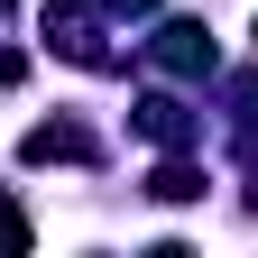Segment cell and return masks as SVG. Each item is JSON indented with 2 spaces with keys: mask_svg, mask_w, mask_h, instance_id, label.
<instances>
[{
  "mask_svg": "<svg viewBox=\"0 0 258 258\" xmlns=\"http://www.w3.org/2000/svg\"><path fill=\"white\" fill-rule=\"evenodd\" d=\"M231 102H240V148L258 157V83H240V92H231Z\"/></svg>",
  "mask_w": 258,
  "mask_h": 258,
  "instance_id": "cell-7",
  "label": "cell"
},
{
  "mask_svg": "<svg viewBox=\"0 0 258 258\" xmlns=\"http://www.w3.org/2000/svg\"><path fill=\"white\" fill-rule=\"evenodd\" d=\"M19 157H28V166H83V157H92V139H83L74 120H37V129L19 139Z\"/></svg>",
  "mask_w": 258,
  "mask_h": 258,
  "instance_id": "cell-3",
  "label": "cell"
},
{
  "mask_svg": "<svg viewBox=\"0 0 258 258\" xmlns=\"http://www.w3.org/2000/svg\"><path fill=\"white\" fill-rule=\"evenodd\" d=\"M148 194H157V203H194V194H203V175H194L184 157H166V166L148 175Z\"/></svg>",
  "mask_w": 258,
  "mask_h": 258,
  "instance_id": "cell-5",
  "label": "cell"
},
{
  "mask_svg": "<svg viewBox=\"0 0 258 258\" xmlns=\"http://www.w3.org/2000/svg\"><path fill=\"white\" fill-rule=\"evenodd\" d=\"M0 10H10V0H0Z\"/></svg>",
  "mask_w": 258,
  "mask_h": 258,
  "instance_id": "cell-9",
  "label": "cell"
},
{
  "mask_svg": "<svg viewBox=\"0 0 258 258\" xmlns=\"http://www.w3.org/2000/svg\"><path fill=\"white\" fill-rule=\"evenodd\" d=\"M139 129H148L157 148H194V139H203V120H194L175 92H148V102H139Z\"/></svg>",
  "mask_w": 258,
  "mask_h": 258,
  "instance_id": "cell-4",
  "label": "cell"
},
{
  "mask_svg": "<svg viewBox=\"0 0 258 258\" xmlns=\"http://www.w3.org/2000/svg\"><path fill=\"white\" fill-rule=\"evenodd\" d=\"M19 249H28V212L0 194V258H19Z\"/></svg>",
  "mask_w": 258,
  "mask_h": 258,
  "instance_id": "cell-6",
  "label": "cell"
},
{
  "mask_svg": "<svg viewBox=\"0 0 258 258\" xmlns=\"http://www.w3.org/2000/svg\"><path fill=\"white\" fill-rule=\"evenodd\" d=\"M111 10H129V19H139V10H157V0H111Z\"/></svg>",
  "mask_w": 258,
  "mask_h": 258,
  "instance_id": "cell-8",
  "label": "cell"
},
{
  "mask_svg": "<svg viewBox=\"0 0 258 258\" xmlns=\"http://www.w3.org/2000/svg\"><path fill=\"white\" fill-rule=\"evenodd\" d=\"M148 55L157 64H166V74H212V37H203V19H166V28H157V37H148Z\"/></svg>",
  "mask_w": 258,
  "mask_h": 258,
  "instance_id": "cell-2",
  "label": "cell"
},
{
  "mask_svg": "<svg viewBox=\"0 0 258 258\" xmlns=\"http://www.w3.org/2000/svg\"><path fill=\"white\" fill-rule=\"evenodd\" d=\"M46 46L64 55V64H92V74H111V46H102V19H92V10H74V0H55V10H46Z\"/></svg>",
  "mask_w": 258,
  "mask_h": 258,
  "instance_id": "cell-1",
  "label": "cell"
}]
</instances>
